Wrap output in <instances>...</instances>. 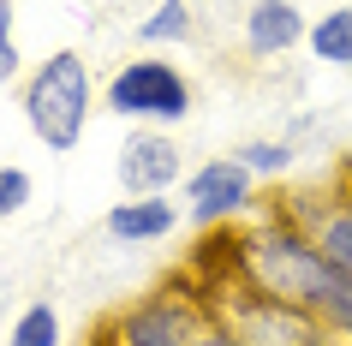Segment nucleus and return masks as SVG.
Here are the masks:
<instances>
[{
    "label": "nucleus",
    "instance_id": "obj_1",
    "mask_svg": "<svg viewBox=\"0 0 352 346\" xmlns=\"http://www.w3.org/2000/svg\"><path fill=\"white\" fill-rule=\"evenodd\" d=\"M233 281L269 292V299H280V305H293V310H305L329 334H346L352 340V274L287 209L251 221L233 239Z\"/></svg>",
    "mask_w": 352,
    "mask_h": 346
},
{
    "label": "nucleus",
    "instance_id": "obj_2",
    "mask_svg": "<svg viewBox=\"0 0 352 346\" xmlns=\"http://www.w3.org/2000/svg\"><path fill=\"white\" fill-rule=\"evenodd\" d=\"M90 108H96V84H90V60L78 48H54L24 84V120L36 131V144L54 155H72L84 144Z\"/></svg>",
    "mask_w": 352,
    "mask_h": 346
},
{
    "label": "nucleus",
    "instance_id": "obj_3",
    "mask_svg": "<svg viewBox=\"0 0 352 346\" xmlns=\"http://www.w3.org/2000/svg\"><path fill=\"white\" fill-rule=\"evenodd\" d=\"M102 102H108L120 120H138V126L162 131V126H179L191 113V84H186V72H179L173 60L138 54L102 84Z\"/></svg>",
    "mask_w": 352,
    "mask_h": 346
},
{
    "label": "nucleus",
    "instance_id": "obj_4",
    "mask_svg": "<svg viewBox=\"0 0 352 346\" xmlns=\"http://www.w3.org/2000/svg\"><path fill=\"white\" fill-rule=\"evenodd\" d=\"M215 316L209 299H191V292L167 287V292H149L113 323V346H191L197 328Z\"/></svg>",
    "mask_w": 352,
    "mask_h": 346
},
{
    "label": "nucleus",
    "instance_id": "obj_5",
    "mask_svg": "<svg viewBox=\"0 0 352 346\" xmlns=\"http://www.w3.org/2000/svg\"><path fill=\"white\" fill-rule=\"evenodd\" d=\"M215 310H221V305H215ZM221 316L239 328L245 346H329V340H322L329 328L316 323V316L280 305V299H269V292H257V287H239V281H233V305H227Z\"/></svg>",
    "mask_w": 352,
    "mask_h": 346
},
{
    "label": "nucleus",
    "instance_id": "obj_6",
    "mask_svg": "<svg viewBox=\"0 0 352 346\" xmlns=\"http://www.w3.org/2000/svg\"><path fill=\"white\" fill-rule=\"evenodd\" d=\"M257 203V173L239 155H215V162L186 173V215L197 227H227Z\"/></svg>",
    "mask_w": 352,
    "mask_h": 346
},
{
    "label": "nucleus",
    "instance_id": "obj_7",
    "mask_svg": "<svg viewBox=\"0 0 352 346\" xmlns=\"http://www.w3.org/2000/svg\"><path fill=\"white\" fill-rule=\"evenodd\" d=\"M179 180H186V149L173 144L167 131L144 126V131L126 138V149H120V185H126V197H167Z\"/></svg>",
    "mask_w": 352,
    "mask_h": 346
},
{
    "label": "nucleus",
    "instance_id": "obj_8",
    "mask_svg": "<svg viewBox=\"0 0 352 346\" xmlns=\"http://www.w3.org/2000/svg\"><path fill=\"white\" fill-rule=\"evenodd\" d=\"M305 36H311V24L293 0H251V12H245V54L251 60H275Z\"/></svg>",
    "mask_w": 352,
    "mask_h": 346
},
{
    "label": "nucleus",
    "instance_id": "obj_9",
    "mask_svg": "<svg viewBox=\"0 0 352 346\" xmlns=\"http://www.w3.org/2000/svg\"><path fill=\"white\" fill-rule=\"evenodd\" d=\"M108 239H120V245H162L173 227H179V209L167 197H126L108 209Z\"/></svg>",
    "mask_w": 352,
    "mask_h": 346
},
{
    "label": "nucleus",
    "instance_id": "obj_10",
    "mask_svg": "<svg viewBox=\"0 0 352 346\" xmlns=\"http://www.w3.org/2000/svg\"><path fill=\"white\" fill-rule=\"evenodd\" d=\"M311 203H316V197H311ZM287 215L305 221V227H311V239H316V245H322V251H329L334 263L352 274V197H322L316 209H305V197H298Z\"/></svg>",
    "mask_w": 352,
    "mask_h": 346
},
{
    "label": "nucleus",
    "instance_id": "obj_11",
    "mask_svg": "<svg viewBox=\"0 0 352 346\" xmlns=\"http://www.w3.org/2000/svg\"><path fill=\"white\" fill-rule=\"evenodd\" d=\"M197 19H191V0H155L149 19H138V42L144 48H167V42H191Z\"/></svg>",
    "mask_w": 352,
    "mask_h": 346
},
{
    "label": "nucleus",
    "instance_id": "obj_12",
    "mask_svg": "<svg viewBox=\"0 0 352 346\" xmlns=\"http://www.w3.org/2000/svg\"><path fill=\"white\" fill-rule=\"evenodd\" d=\"M305 48H311L322 66H352V6L322 12V19L311 24V36H305Z\"/></svg>",
    "mask_w": 352,
    "mask_h": 346
},
{
    "label": "nucleus",
    "instance_id": "obj_13",
    "mask_svg": "<svg viewBox=\"0 0 352 346\" xmlns=\"http://www.w3.org/2000/svg\"><path fill=\"white\" fill-rule=\"evenodd\" d=\"M6 346H60V310L48 299H30L19 310V323L6 334Z\"/></svg>",
    "mask_w": 352,
    "mask_h": 346
},
{
    "label": "nucleus",
    "instance_id": "obj_14",
    "mask_svg": "<svg viewBox=\"0 0 352 346\" xmlns=\"http://www.w3.org/2000/svg\"><path fill=\"white\" fill-rule=\"evenodd\" d=\"M257 180H280V173H293V144L287 138H251V144H239L233 149Z\"/></svg>",
    "mask_w": 352,
    "mask_h": 346
},
{
    "label": "nucleus",
    "instance_id": "obj_15",
    "mask_svg": "<svg viewBox=\"0 0 352 346\" xmlns=\"http://www.w3.org/2000/svg\"><path fill=\"white\" fill-rule=\"evenodd\" d=\"M30 203V173L24 167H0V221H12Z\"/></svg>",
    "mask_w": 352,
    "mask_h": 346
},
{
    "label": "nucleus",
    "instance_id": "obj_16",
    "mask_svg": "<svg viewBox=\"0 0 352 346\" xmlns=\"http://www.w3.org/2000/svg\"><path fill=\"white\" fill-rule=\"evenodd\" d=\"M19 78V42H12V6L0 0V90Z\"/></svg>",
    "mask_w": 352,
    "mask_h": 346
},
{
    "label": "nucleus",
    "instance_id": "obj_17",
    "mask_svg": "<svg viewBox=\"0 0 352 346\" xmlns=\"http://www.w3.org/2000/svg\"><path fill=\"white\" fill-rule=\"evenodd\" d=\"M191 346H245V340H239V328H233V323L221 316V310H215V316H209V323L197 328V340H191Z\"/></svg>",
    "mask_w": 352,
    "mask_h": 346
}]
</instances>
